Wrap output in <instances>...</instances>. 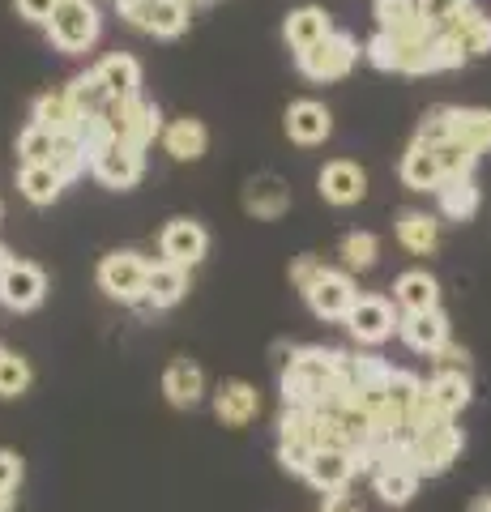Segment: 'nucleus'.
<instances>
[{
    "instance_id": "f257e3e1",
    "label": "nucleus",
    "mask_w": 491,
    "mask_h": 512,
    "mask_svg": "<svg viewBox=\"0 0 491 512\" xmlns=\"http://www.w3.org/2000/svg\"><path fill=\"white\" fill-rule=\"evenodd\" d=\"M462 448H466L462 427H453V419H449V423L423 427V431H415V436H410V461H415L419 478L445 474L453 461H457V453H462Z\"/></svg>"
},
{
    "instance_id": "f03ea898",
    "label": "nucleus",
    "mask_w": 491,
    "mask_h": 512,
    "mask_svg": "<svg viewBox=\"0 0 491 512\" xmlns=\"http://www.w3.org/2000/svg\"><path fill=\"white\" fill-rule=\"evenodd\" d=\"M146 278H150V261L133 248L107 252L99 261V286L120 303H146Z\"/></svg>"
},
{
    "instance_id": "7ed1b4c3",
    "label": "nucleus",
    "mask_w": 491,
    "mask_h": 512,
    "mask_svg": "<svg viewBox=\"0 0 491 512\" xmlns=\"http://www.w3.org/2000/svg\"><path fill=\"white\" fill-rule=\"evenodd\" d=\"M47 39L65 56H77L99 39V9L90 0H73V5H56L52 22H47Z\"/></svg>"
},
{
    "instance_id": "20e7f679",
    "label": "nucleus",
    "mask_w": 491,
    "mask_h": 512,
    "mask_svg": "<svg viewBox=\"0 0 491 512\" xmlns=\"http://www.w3.org/2000/svg\"><path fill=\"white\" fill-rule=\"evenodd\" d=\"M295 64L304 77H312V82H338V77H346L359 64V43L351 35H342V30H334L325 43L299 52Z\"/></svg>"
},
{
    "instance_id": "39448f33",
    "label": "nucleus",
    "mask_w": 491,
    "mask_h": 512,
    "mask_svg": "<svg viewBox=\"0 0 491 512\" xmlns=\"http://www.w3.org/2000/svg\"><path fill=\"white\" fill-rule=\"evenodd\" d=\"M304 299H308L312 316H321V320H346V316H351V308H355L359 291H355V282H351L346 269H321V278L308 286Z\"/></svg>"
},
{
    "instance_id": "423d86ee",
    "label": "nucleus",
    "mask_w": 491,
    "mask_h": 512,
    "mask_svg": "<svg viewBox=\"0 0 491 512\" xmlns=\"http://www.w3.org/2000/svg\"><path fill=\"white\" fill-rule=\"evenodd\" d=\"M120 13L129 18L137 30L158 39H171L188 26V5L184 0H120Z\"/></svg>"
},
{
    "instance_id": "0eeeda50",
    "label": "nucleus",
    "mask_w": 491,
    "mask_h": 512,
    "mask_svg": "<svg viewBox=\"0 0 491 512\" xmlns=\"http://www.w3.org/2000/svg\"><path fill=\"white\" fill-rule=\"evenodd\" d=\"M346 329H351V338L359 346H380L393 338V329H398V316H393V303L380 299V295H359L351 316H346Z\"/></svg>"
},
{
    "instance_id": "6e6552de",
    "label": "nucleus",
    "mask_w": 491,
    "mask_h": 512,
    "mask_svg": "<svg viewBox=\"0 0 491 512\" xmlns=\"http://www.w3.org/2000/svg\"><path fill=\"white\" fill-rule=\"evenodd\" d=\"M158 248H163V261L193 269L201 256L210 252V235H205V227L193 218H171L163 227V235H158Z\"/></svg>"
},
{
    "instance_id": "1a4fd4ad",
    "label": "nucleus",
    "mask_w": 491,
    "mask_h": 512,
    "mask_svg": "<svg viewBox=\"0 0 491 512\" xmlns=\"http://www.w3.org/2000/svg\"><path fill=\"white\" fill-rule=\"evenodd\" d=\"M316 188H321V197L329 205H359L368 197V171L351 158H334V163H325L321 175H316Z\"/></svg>"
},
{
    "instance_id": "9d476101",
    "label": "nucleus",
    "mask_w": 491,
    "mask_h": 512,
    "mask_svg": "<svg viewBox=\"0 0 491 512\" xmlns=\"http://www.w3.org/2000/svg\"><path fill=\"white\" fill-rule=\"evenodd\" d=\"M90 171H94V180L107 188H133L141 180V171H146V150H133L129 141H112V146L90 163Z\"/></svg>"
},
{
    "instance_id": "9b49d317",
    "label": "nucleus",
    "mask_w": 491,
    "mask_h": 512,
    "mask_svg": "<svg viewBox=\"0 0 491 512\" xmlns=\"http://www.w3.org/2000/svg\"><path fill=\"white\" fill-rule=\"evenodd\" d=\"M440 39H445V47L453 56H487L491 52V18L479 9V5H470L462 9V18H457L453 26L440 30Z\"/></svg>"
},
{
    "instance_id": "f8f14e48",
    "label": "nucleus",
    "mask_w": 491,
    "mask_h": 512,
    "mask_svg": "<svg viewBox=\"0 0 491 512\" xmlns=\"http://www.w3.org/2000/svg\"><path fill=\"white\" fill-rule=\"evenodd\" d=\"M43 295H47V278H43V269L30 265V261H13L9 274L0 278V303L13 308V312L39 308Z\"/></svg>"
},
{
    "instance_id": "ddd939ff",
    "label": "nucleus",
    "mask_w": 491,
    "mask_h": 512,
    "mask_svg": "<svg viewBox=\"0 0 491 512\" xmlns=\"http://www.w3.org/2000/svg\"><path fill=\"white\" fill-rule=\"evenodd\" d=\"M244 210L252 218H261V222H274L291 210V188L282 175L274 171H265V175H252V180L244 184Z\"/></svg>"
},
{
    "instance_id": "4468645a",
    "label": "nucleus",
    "mask_w": 491,
    "mask_h": 512,
    "mask_svg": "<svg viewBox=\"0 0 491 512\" xmlns=\"http://www.w3.org/2000/svg\"><path fill=\"white\" fill-rule=\"evenodd\" d=\"M214 414L227 427H248L261 414V393L248 380H223L214 389Z\"/></svg>"
},
{
    "instance_id": "2eb2a0df",
    "label": "nucleus",
    "mask_w": 491,
    "mask_h": 512,
    "mask_svg": "<svg viewBox=\"0 0 491 512\" xmlns=\"http://www.w3.org/2000/svg\"><path fill=\"white\" fill-rule=\"evenodd\" d=\"M398 333L410 350H419V355H436L440 346L449 342V316L445 312H406L398 320Z\"/></svg>"
},
{
    "instance_id": "dca6fc26",
    "label": "nucleus",
    "mask_w": 491,
    "mask_h": 512,
    "mask_svg": "<svg viewBox=\"0 0 491 512\" xmlns=\"http://www.w3.org/2000/svg\"><path fill=\"white\" fill-rule=\"evenodd\" d=\"M355 453H342V448H316V457H312V466H308V483L316 491H325V495H334V491H346L351 487V478H355Z\"/></svg>"
},
{
    "instance_id": "f3484780",
    "label": "nucleus",
    "mask_w": 491,
    "mask_h": 512,
    "mask_svg": "<svg viewBox=\"0 0 491 512\" xmlns=\"http://www.w3.org/2000/svg\"><path fill=\"white\" fill-rule=\"evenodd\" d=\"M329 133H334V116H329L325 103L299 99L287 107V137L299 141V146H321Z\"/></svg>"
},
{
    "instance_id": "a211bd4d",
    "label": "nucleus",
    "mask_w": 491,
    "mask_h": 512,
    "mask_svg": "<svg viewBox=\"0 0 491 512\" xmlns=\"http://www.w3.org/2000/svg\"><path fill=\"white\" fill-rule=\"evenodd\" d=\"M163 393L171 406L180 410H193L201 397H205V372L193 359H171L167 372H163Z\"/></svg>"
},
{
    "instance_id": "6ab92c4d",
    "label": "nucleus",
    "mask_w": 491,
    "mask_h": 512,
    "mask_svg": "<svg viewBox=\"0 0 491 512\" xmlns=\"http://www.w3.org/2000/svg\"><path fill=\"white\" fill-rule=\"evenodd\" d=\"M163 150L176 158V163H197V158L210 150V128H205L197 116L171 120V124L163 128Z\"/></svg>"
},
{
    "instance_id": "aec40b11",
    "label": "nucleus",
    "mask_w": 491,
    "mask_h": 512,
    "mask_svg": "<svg viewBox=\"0 0 491 512\" xmlns=\"http://www.w3.org/2000/svg\"><path fill=\"white\" fill-rule=\"evenodd\" d=\"M282 35H287L291 52L299 56V52H308V47L325 43L329 35H334V22H329L325 9L304 5V9H291V18H287V26H282Z\"/></svg>"
},
{
    "instance_id": "412c9836",
    "label": "nucleus",
    "mask_w": 491,
    "mask_h": 512,
    "mask_svg": "<svg viewBox=\"0 0 491 512\" xmlns=\"http://www.w3.org/2000/svg\"><path fill=\"white\" fill-rule=\"evenodd\" d=\"M94 73H99V82L107 86V94L120 103H133L137 99V86H141V64L129 56V52H112L94 64Z\"/></svg>"
},
{
    "instance_id": "4be33fe9",
    "label": "nucleus",
    "mask_w": 491,
    "mask_h": 512,
    "mask_svg": "<svg viewBox=\"0 0 491 512\" xmlns=\"http://www.w3.org/2000/svg\"><path fill=\"white\" fill-rule=\"evenodd\" d=\"M393 299H398L402 312H436L440 308V282L427 274V269H406V274L393 282Z\"/></svg>"
},
{
    "instance_id": "5701e85b",
    "label": "nucleus",
    "mask_w": 491,
    "mask_h": 512,
    "mask_svg": "<svg viewBox=\"0 0 491 512\" xmlns=\"http://www.w3.org/2000/svg\"><path fill=\"white\" fill-rule=\"evenodd\" d=\"M402 180H406V188H415V192H440L445 171H440L436 150L423 146V141H410V150L402 154Z\"/></svg>"
},
{
    "instance_id": "b1692460",
    "label": "nucleus",
    "mask_w": 491,
    "mask_h": 512,
    "mask_svg": "<svg viewBox=\"0 0 491 512\" xmlns=\"http://www.w3.org/2000/svg\"><path fill=\"white\" fill-rule=\"evenodd\" d=\"M188 295V269L171 265V261H158L150 265V278H146V303L141 308H171Z\"/></svg>"
},
{
    "instance_id": "393cba45",
    "label": "nucleus",
    "mask_w": 491,
    "mask_h": 512,
    "mask_svg": "<svg viewBox=\"0 0 491 512\" xmlns=\"http://www.w3.org/2000/svg\"><path fill=\"white\" fill-rule=\"evenodd\" d=\"M427 397H432V406L440 410V414H462L466 406H470V397H474V389H470V376L466 372H436L432 380H427Z\"/></svg>"
},
{
    "instance_id": "a878e982",
    "label": "nucleus",
    "mask_w": 491,
    "mask_h": 512,
    "mask_svg": "<svg viewBox=\"0 0 491 512\" xmlns=\"http://www.w3.org/2000/svg\"><path fill=\"white\" fill-rule=\"evenodd\" d=\"M30 124H43L47 133H77V124H82V116H77V107L69 99V90H52V94H39L35 99V120Z\"/></svg>"
},
{
    "instance_id": "bb28decb",
    "label": "nucleus",
    "mask_w": 491,
    "mask_h": 512,
    "mask_svg": "<svg viewBox=\"0 0 491 512\" xmlns=\"http://www.w3.org/2000/svg\"><path fill=\"white\" fill-rule=\"evenodd\" d=\"M372 487H376V495L385 504L406 508L410 500H415V491H419V470H410V466H376L372 470Z\"/></svg>"
},
{
    "instance_id": "cd10ccee",
    "label": "nucleus",
    "mask_w": 491,
    "mask_h": 512,
    "mask_svg": "<svg viewBox=\"0 0 491 512\" xmlns=\"http://www.w3.org/2000/svg\"><path fill=\"white\" fill-rule=\"evenodd\" d=\"M398 239H402V248L427 256L440 244V222L432 214H423V210H402L398 214Z\"/></svg>"
},
{
    "instance_id": "c85d7f7f",
    "label": "nucleus",
    "mask_w": 491,
    "mask_h": 512,
    "mask_svg": "<svg viewBox=\"0 0 491 512\" xmlns=\"http://www.w3.org/2000/svg\"><path fill=\"white\" fill-rule=\"evenodd\" d=\"M453 141H462L474 154H487L491 150V111L453 107Z\"/></svg>"
},
{
    "instance_id": "c756f323",
    "label": "nucleus",
    "mask_w": 491,
    "mask_h": 512,
    "mask_svg": "<svg viewBox=\"0 0 491 512\" xmlns=\"http://www.w3.org/2000/svg\"><path fill=\"white\" fill-rule=\"evenodd\" d=\"M18 188L26 201L35 205H52L60 197V188H65V180H60V171L52 163H39V167H22L18 171Z\"/></svg>"
},
{
    "instance_id": "7c9ffc66",
    "label": "nucleus",
    "mask_w": 491,
    "mask_h": 512,
    "mask_svg": "<svg viewBox=\"0 0 491 512\" xmlns=\"http://www.w3.org/2000/svg\"><path fill=\"white\" fill-rule=\"evenodd\" d=\"M65 90H69V99H73V107H77V116H99V111L112 103V94H107V86L99 82V73H94V69L77 73Z\"/></svg>"
},
{
    "instance_id": "2f4dec72",
    "label": "nucleus",
    "mask_w": 491,
    "mask_h": 512,
    "mask_svg": "<svg viewBox=\"0 0 491 512\" xmlns=\"http://www.w3.org/2000/svg\"><path fill=\"white\" fill-rule=\"evenodd\" d=\"M436 197H440V210H445L449 218H457V222L479 210V188H474V175H466V180H445Z\"/></svg>"
},
{
    "instance_id": "473e14b6",
    "label": "nucleus",
    "mask_w": 491,
    "mask_h": 512,
    "mask_svg": "<svg viewBox=\"0 0 491 512\" xmlns=\"http://www.w3.org/2000/svg\"><path fill=\"white\" fill-rule=\"evenodd\" d=\"M338 256H342V265L351 269H372L376 261H380V239L372 235V231H351V235H342V244H338Z\"/></svg>"
},
{
    "instance_id": "72a5a7b5",
    "label": "nucleus",
    "mask_w": 491,
    "mask_h": 512,
    "mask_svg": "<svg viewBox=\"0 0 491 512\" xmlns=\"http://www.w3.org/2000/svg\"><path fill=\"white\" fill-rule=\"evenodd\" d=\"M376 22L385 35H406L419 30V0H376Z\"/></svg>"
},
{
    "instance_id": "f704fd0d",
    "label": "nucleus",
    "mask_w": 491,
    "mask_h": 512,
    "mask_svg": "<svg viewBox=\"0 0 491 512\" xmlns=\"http://www.w3.org/2000/svg\"><path fill=\"white\" fill-rule=\"evenodd\" d=\"M18 154H22V167L52 163L56 158V133H47L43 124H26L22 137H18Z\"/></svg>"
},
{
    "instance_id": "c9c22d12",
    "label": "nucleus",
    "mask_w": 491,
    "mask_h": 512,
    "mask_svg": "<svg viewBox=\"0 0 491 512\" xmlns=\"http://www.w3.org/2000/svg\"><path fill=\"white\" fill-rule=\"evenodd\" d=\"M52 167L60 171V180H65V184L77 180V175L90 167L82 137H77V133H60V137H56V158H52Z\"/></svg>"
},
{
    "instance_id": "e433bc0d",
    "label": "nucleus",
    "mask_w": 491,
    "mask_h": 512,
    "mask_svg": "<svg viewBox=\"0 0 491 512\" xmlns=\"http://www.w3.org/2000/svg\"><path fill=\"white\" fill-rule=\"evenodd\" d=\"M427 384L415 376V372H402V367H389V380H385V393H389V402L398 406L402 414L415 410V402L423 397Z\"/></svg>"
},
{
    "instance_id": "4c0bfd02",
    "label": "nucleus",
    "mask_w": 491,
    "mask_h": 512,
    "mask_svg": "<svg viewBox=\"0 0 491 512\" xmlns=\"http://www.w3.org/2000/svg\"><path fill=\"white\" fill-rule=\"evenodd\" d=\"M462 9H470V0H419V22H423V30L440 35L445 26L462 18Z\"/></svg>"
},
{
    "instance_id": "58836bf2",
    "label": "nucleus",
    "mask_w": 491,
    "mask_h": 512,
    "mask_svg": "<svg viewBox=\"0 0 491 512\" xmlns=\"http://www.w3.org/2000/svg\"><path fill=\"white\" fill-rule=\"evenodd\" d=\"M436 158H440V171H445V180H466L474 175V163H479V154L462 141H445V146H436Z\"/></svg>"
},
{
    "instance_id": "ea45409f",
    "label": "nucleus",
    "mask_w": 491,
    "mask_h": 512,
    "mask_svg": "<svg viewBox=\"0 0 491 512\" xmlns=\"http://www.w3.org/2000/svg\"><path fill=\"white\" fill-rule=\"evenodd\" d=\"M415 141H423V146H432V150L445 146V141H453V107H432L427 111Z\"/></svg>"
},
{
    "instance_id": "a19ab883",
    "label": "nucleus",
    "mask_w": 491,
    "mask_h": 512,
    "mask_svg": "<svg viewBox=\"0 0 491 512\" xmlns=\"http://www.w3.org/2000/svg\"><path fill=\"white\" fill-rule=\"evenodd\" d=\"M30 363L22 355H5L0 359V397H22L30 389Z\"/></svg>"
},
{
    "instance_id": "79ce46f5",
    "label": "nucleus",
    "mask_w": 491,
    "mask_h": 512,
    "mask_svg": "<svg viewBox=\"0 0 491 512\" xmlns=\"http://www.w3.org/2000/svg\"><path fill=\"white\" fill-rule=\"evenodd\" d=\"M312 457H316L312 440H278V461H282V470L287 474H308Z\"/></svg>"
},
{
    "instance_id": "37998d69",
    "label": "nucleus",
    "mask_w": 491,
    "mask_h": 512,
    "mask_svg": "<svg viewBox=\"0 0 491 512\" xmlns=\"http://www.w3.org/2000/svg\"><path fill=\"white\" fill-rule=\"evenodd\" d=\"M22 487V457L0 448V491H18Z\"/></svg>"
},
{
    "instance_id": "c03bdc74",
    "label": "nucleus",
    "mask_w": 491,
    "mask_h": 512,
    "mask_svg": "<svg viewBox=\"0 0 491 512\" xmlns=\"http://www.w3.org/2000/svg\"><path fill=\"white\" fill-rule=\"evenodd\" d=\"M432 359L440 363L436 372H466V363H470V355H466V350H462V346H453V342H445V346H440Z\"/></svg>"
},
{
    "instance_id": "a18cd8bd",
    "label": "nucleus",
    "mask_w": 491,
    "mask_h": 512,
    "mask_svg": "<svg viewBox=\"0 0 491 512\" xmlns=\"http://www.w3.org/2000/svg\"><path fill=\"white\" fill-rule=\"evenodd\" d=\"M321 261H316V256H299V261L291 265V282L299 286V291H308V286L316 282V278H321Z\"/></svg>"
},
{
    "instance_id": "49530a36",
    "label": "nucleus",
    "mask_w": 491,
    "mask_h": 512,
    "mask_svg": "<svg viewBox=\"0 0 491 512\" xmlns=\"http://www.w3.org/2000/svg\"><path fill=\"white\" fill-rule=\"evenodd\" d=\"M18 13L26 22L47 26V22H52V13H56V0H18Z\"/></svg>"
},
{
    "instance_id": "de8ad7c7",
    "label": "nucleus",
    "mask_w": 491,
    "mask_h": 512,
    "mask_svg": "<svg viewBox=\"0 0 491 512\" xmlns=\"http://www.w3.org/2000/svg\"><path fill=\"white\" fill-rule=\"evenodd\" d=\"M325 512H363V500L346 487V491H334V495H325Z\"/></svg>"
},
{
    "instance_id": "09e8293b",
    "label": "nucleus",
    "mask_w": 491,
    "mask_h": 512,
    "mask_svg": "<svg viewBox=\"0 0 491 512\" xmlns=\"http://www.w3.org/2000/svg\"><path fill=\"white\" fill-rule=\"evenodd\" d=\"M9 265H13V256H9V248H5V244H0V278L9 274Z\"/></svg>"
},
{
    "instance_id": "8fccbe9b",
    "label": "nucleus",
    "mask_w": 491,
    "mask_h": 512,
    "mask_svg": "<svg viewBox=\"0 0 491 512\" xmlns=\"http://www.w3.org/2000/svg\"><path fill=\"white\" fill-rule=\"evenodd\" d=\"M470 512H491V495H479V500L470 504Z\"/></svg>"
},
{
    "instance_id": "3c124183",
    "label": "nucleus",
    "mask_w": 491,
    "mask_h": 512,
    "mask_svg": "<svg viewBox=\"0 0 491 512\" xmlns=\"http://www.w3.org/2000/svg\"><path fill=\"white\" fill-rule=\"evenodd\" d=\"M0 512H13V491H0Z\"/></svg>"
},
{
    "instance_id": "603ef678",
    "label": "nucleus",
    "mask_w": 491,
    "mask_h": 512,
    "mask_svg": "<svg viewBox=\"0 0 491 512\" xmlns=\"http://www.w3.org/2000/svg\"><path fill=\"white\" fill-rule=\"evenodd\" d=\"M56 5H73V0H56Z\"/></svg>"
},
{
    "instance_id": "864d4df0",
    "label": "nucleus",
    "mask_w": 491,
    "mask_h": 512,
    "mask_svg": "<svg viewBox=\"0 0 491 512\" xmlns=\"http://www.w3.org/2000/svg\"><path fill=\"white\" fill-rule=\"evenodd\" d=\"M5 355H9V350H5V346H0V359H5Z\"/></svg>"
},
{
    "instance_id": "5fc2aeb1",
    "label": "nucleus",
    "mask_w": 491,
    "mask_h": 512,
    "mask_svg": "<svg viewBox=\"0 0 491 512\" xmlns=\"http://www.w3.org/2000/svg\"><path fill=\"white\" fill-rule=\"evenodd\" d=\"M116 5H120V0H116Z\"/></svg>"
}]
</instances>
